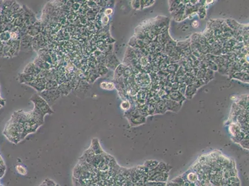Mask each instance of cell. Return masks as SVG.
I'll return each instance as SVG.
<instances>
[{"instance_id": "1", "label": "cell", "mask_w": 249, "mask_h": 186, "mask_svg": "<svg viewBox=\"0 0 249 186\" xmlns=\"http://www.w3.org/2000/svg\"><path fill=\"white\" fill-rule=\"evenodd\" d=\"M30 101L34 104V109L42 115L45 116L46 114H52L53 113V110L49 104L39 94H35L32 95L30 98Z\"/></svg>"}, {"instance_id": "2", "label": "cell", "mask_w": 249, "mask_h": 186, "mask_svg": "<svg viewBox=\"0 0 249 186\" xmlns=\"http://www.w3.org/2000/svg\"><path fill=\"white\" fill-rule=\"evenodd\" d=\"M39 95L44 99L50 106L61 97L60 92L57 90H44L39 93Z\"/></svg>"}, {"instance_id": "3", "label": "cell", "mask_w": 249, "mask_h": 186, "mask_svg": "<svg viewBox=\"0 0 249 186\" xmlns=\"http://www.w3.org/2000/svg\"><path fill=\"white\" fill-rule=\"evenodd\" d=\"M162 101H164V104H165L167 110L169 111H173V112H178L181 106H182V103H179L175 102V101L169 98L168 95H166L165 96L162 97Z\"/></svg>"}, {"instance_id": "4", "label": "cell", "mask_w": 249, "mask_h": 186, "mask_svg": "<svg viewBox=\"0 0 249 186\" xmlns=\"http://www.w3.org/2000/svg\"><path fill=\"white\" fill-rule=\"evenodd\" d=\"M47 80L45 78H37L32 82L28 83L26 84L34 88L36 91L39 93L45 90V84L47 83Z\"/></svg>"}, {"instance_id": "5", "label": "cell", "mask_w": 249, "mask_h": 186, "mask_svg": "<svg viewBox=\"0 0 249 186\" xmlns=\"http://www.w3.org/2000/svg\"><path fill=\"white\" fill-rule=\"evenodd\" d=\"M131 127H136L146 122V117L142 116L138 109V112L135 115L128 118Z\"/></svg>"}, {"instance_id": "6", "label": "cell", "mask_w": 249, "mask_h": 186, "mask_svg": "<svg viewBox=\"0 0 249 186\" xmlns=\"http://www.w3.org/2000/svg\"><path fill=\"white\" fill-rule=\"evenodd\" d=\"M135 81L138 85L142 88H145L146 86L149 85L150 83V78L148 75L145 73L139 72L135 78Z\"/></svg>"}, {"instance_id": "7", "label": "cell", "mask_w": 249, "mask_h": 186, "mask_svg": "<svg viewBox=\"0 0 249 186\" xmlns=\"http://www.w3.org/2000/svg\"><path fill=\"white\" fill-rule=\"evenodd\" d=\"M90 85L87 82H79L78 86L74 89V92H76L77 94H79L78 96L79 98H81V96H85L86 93H87L89 89Z\"/></svg>"}, {"instance_id": "8", "label": "cell", "mask_w": 249, "mask_h": 186, "mask_svg": "<svg viewBox=\"0 0 249 186\" xmlns=\"http://www.w3.org/2000/svg\"><path fill=\"white\" fill-rule=\"evenodd\" d=\"M105 65L106 67L112 70H115L116 68L120 65L117 58L114 55H110L105 59Z\"/></svg>"}, {"instance_id": "9", "label": "cell", "mask_w": 249, "mask_h": 186, "mask_svg": "<svg viewBox=\"0 0 249 186\" xmlns=\"http://www.w3.org/2000/svg\"><path fill=\"white\" fill-rule=\"evenodd\" d=\"M169 177V173L165 172H159L156 173L150 178L148 181L156 182V183H167Z\"/></svg>"}, {"instance_id": "10", "label": "cell", "mask_w": 249, "mask_h": 186, "mask_svg": "<svg viewBox=\"0 0 249 186\" xmlns=\"http://www.w3.org/2000/svg\"><path fill=\"white\" fill-rule=\"evenodd\" d=\"M32 37L29 36V34L23 36L22 38H20V49L23 50V49H29V47H32Z\"/></svg>"}, {"instance_id": "11", "label": "cell", "mask_w": 249, "mask_h": 186, "mask_svg": "<svg viewBox=\"0 0 249 186\" xmlns=\"http://www.w3.org/2000/svg\"><path fill=\"white\" fill-rule=\"evenodd\" d=\"M41 69L39 68L36 65L34 64V63H30L25 67L24 70V73L26 74H30L32 75H35L37 77V75L40 73L41 71Z\"/></svg>"}, {"instance_id": "12", "label": "cell", "mask_w": 249, "mask_h": 186, "mask_svg": "<svg viewBox=\"0 0 249 186\" xmlns=\"http://www.w3.org/2000/svg\"><path fill=\"white\" fill-rule=\"evenodd\" d=\"M57 90L60 92L61 96H66L73 90V88L71 87V85L70 81H65L60 85H58Z\"/></svg>"}, {"instance_id": "13", "label": "cell", "mask_w": 249, "mask_h": 186, "mask_svg": "<svg viewBox=\"0 0 249 186\" xmlns=\"http://www.w3.org/2000/svg\"><path fill=\"white\" fill-rule=\"evenodd\" d=\"M45 45V40L44 37L39 34L33 38L32 40V46L36 50H41L44 48Z\"/></svg>"}, {"instance_id": "14", "label": "cell", "mask_w": 249, "mask_h": 186, "mask_svg": "<svg viewBox=\"0 0 249 186\" xmlns=\"http://www.w3.org/2000/svg\"><path fill=\"white\" fill-rule=\"evenodd\" d=\"M167 95L171 99L179 103H182L185 100V96L181 94L179 91L172 90L170 92L168 93Z\"/></svg>"}, {"instance_id": "15", "label": "cell", "mask_w": 249, "mask_h": 186, "mask_svg": "<svg viewBox=\"0 0 249 186\" xmlns=\"http://www.w3.org/2000/svg\"><path fill=\"white\" fill-rule=\"evenodd\" d=\"M19 81L20 83H24L27 84L28 83L32 82L33 80L37 78V77L35 75H32L30 74H26V73H20L19 75Z\"/></svg>"}, {"instance_id": "16", "label": "cell", "mask_w": 249, "mask_h": 186, "mask_svg": "<svg viewBox=\"0 0 249 186\" xmlns=\"http://www.w3.org/2000/svg\"><path fill=\"white\" fill-rule=\"evenodd\" d=\"M184 176H182V177L185 181H187L193 183H195L198 181V174H196V172L193 171V170L192 171H188L187 173H185Z\"/></svg>"}, {"instance_id": "17", "label": "cell", "mask_w": 249, "mask_h": 186, "mask_svg": "<svg viewBox=\"0 0 249 186\" xmlns=\"http://www.w3.org/2000/svg\"><path fill=\"white\" fill-rule=\"evenodd\" d=\"M33 63H34V64L36 65L41 70H48L50 69V68H51V65L47 62H44V60H42V59L40 58L39 57H37L35 59Z\"/></svg>"}, {"instance_id": "18", "label": "cell", "mask_w": 249, "mask_h": 186, "mask_svg": "<svg viewBox=\"0 0 249 186\" xmlns=\"http://www.w3.org/2000/svg\"><path fill=\"white\" fill-rule=\"evenodd\" d=\"M39 57L41 58L42 60H44V62L49 63L50 65L52 64V59L51 56H50V53L47 51H46V50H45L44 49H41L39 50Z\"/></svg>"}, {"instance_id": "19", "label": "cell", "mask_w": 249, "mask_h": 186, "mask_svg": "<svg viewBox=\"0 0 249 186\" xmlns=\"http://www.w3.org/2000/svg\"><path fill=\"white\" fill-rule=\"evenodd\" d=\"M167 111V110L166 107V105L164 103V101L162 100H161L156 103L155 107V112L154 114H164Z\"/></svg>"}, {"instance_id": "20", "label": "cell", "mask_w": 249, "mask_h": 186, "mask_svg": "<svg viewBox=\"0 0 249 186\" xmlns=\"http://www.w3.org/2000/svg\"><path fill=\"white\" fill-rule=\"evenodd\" d=\"M197 88H196L193 85H192V84L188 85V86H187L184 96L188 99H192L193 96L195 94Z\"/></svg>"}, {"instance_id": "21", "label": "cell", "mask_w": 249, "mask_h": 186, "mask_svg": "<svg viewBox=\"0 0 249 186\" xmlns=\"http://www.w3.org/2000/svg\"><path fill=\"white\" fill-rule=\"evenodd\" d=\"M126 65H123V64H120L118 66L116 69H115V79H118L120 78L122 75H123V71L126 68Z\"/></svg>"}, {"instance_id": "22", "label": "cell", "mask_w": 249, "mask_h": 186, "mask_svg": "<svg viewBox=\"0 0 249 186\" xmlns=\"http://www.w3.org/2000/svg\"><path fill=\"white\" fill-rule=\"evenodd\" d=\"M159 161L156 160H147L145 163L144 166L147 168L149 170H153V169H154L156 166L158 165L159 164Z\"/></svg>"}, {"instance_id": "23", "label": "cell", "mask_w": 249, "mask_h": 186, "mask_svg": "<svg viewBox=\"0 0 249 186\" xmlns=\"http://www.w3.org/2000/svg\"><path fill=\"white\" fill-rule=\"evenodd\" d=\"M58 84L56 81H47L45 84V90H57Z\"/></svg>"}, {"instance_id": "24", "label": "cell", "mask_w": 249, "mask_h": 186, "mask_svg": "<svg viewBox=\"0 0 249 186\" xmlns=\"http://www.w3.org/2000/svg\"><path fill=\"white\" fill-rule=\"evenodd\" d=\"M101 88L106 90H112L115 88V84L112 82H102L100 84Z\"/></svg>"}, {"instance_id": "25", "label": "cell", "mask_w": 249, "mask_h": 186, "mask_svg": "<svg viewBox=\"0 0 249 186\" xmlns=\"http://www.w3.org/2000/svg\"><path fill=\"white\" fill-rule=\"evenodd\" d=\"M213 76H214L213 71L209 69H206V73H205V77L203 79V80L204 82L207 83L213 78Z\"/></svg>"}, {"instance_id": "26", "label": "cell", "mask_w": 249, "mask_h": 186, "mask_svg": "<svg viewBox=\"0 0 249 186\" xmlns=\"http://www.w3.org/2000/svg\"><path fill=\"white\" fill-rule=\"evenodd\" d=\"M203 82L204 81L203 79H199L196 78V77H195L193 78V80L192 85H193L196 88H200L201 86L203 85V84H205Z\"/></svg>"}, {"instance_id": "27", "label": "cell", "mask_w": 249, "mask_h": 186, "mask_svg": "<svg viewBox=\"0 0 249 186\" xmlns=\"http://www.w3.org/2000/svg\"><path fill=\"white\" fill-rule=\"evenodd\" d=\"M206 73V68H202L198 69L196 73V78L199 79H203L205 77Z\"/></svg>"}, {"instance_id": "28", "label": "cell", "mask_w": 249, "mask_h": 186, "mask_svg": "<svg viewBox=\"0 0 249 186\" xmlns=\"http://www.w3.org/2000/svg\"><path fill=\"white\" fill-rule=\"evenodd\" d=\"M166 69L167 70V71H169V73H175V71H177L179 69V65L177 64H171L170 65H168L166 67ZM168 72V73H169Z\"/></svg>"}, {"instance_id": "29", "label": "cell", "mask_w": 249, "mask_h": 186, "mask_svg": "<svg viewBox=\"0 0 249 186\" xmlns=\"http://www.w3.org/2000/svg\"><path fill=\"white\" fill-rule=\"evenodd\" d=\"M239 143L244 148L248 149V135L245 137Z\"/></svg>"}, {"instance_id": "30", "label": "cell", "mask_w": 249, "mask_h": 186, "mask_svg": "<svg viewBox=\"0 0 249 186\" xmlns=\"http://www.w3.org/2000/svg\"><path fill=\"white\" fill-rule=\"evenodd\" d=\"M98 73L99 76H102L105 73H107V67L102 65H99V66L98 67Z\"/></svg>"}, {"instance_id": "31", "label": "cell", "mask_w": 249, "mask_h": 186, "mask_svg": "<svg viewBox=\"0 0 249 186\" xmlns=\"http://www.w3.org/2000/svg\"><path fill=\"white\" fill-rule=\"evenodd\" d=\"M121 108L124 111H128L130 109V103L128 101H124L121 104Z\"/></svg>"}, {"instance_id": "32", "label": "cell", "mask_w": 249, "mask_h": 186, "mask_svg": "<svg viewBox=\"0 0 249 186\" xmlns=\"http://www.w3.org/2000/svg\"><path fill=\"white\" fill-rule=\"evenodd\" d=\"M171 181L174 182V183L177 184L179 186H182L185 181L184 180L182 176H179V177H175V178H174V179H173Z\"/></svg>"}, {"instance_id": "33", "label": "cell", "mask_w": 249, "mask_h": 186, "mask_svg": "<svg viewBox=\"0 0 249 186\" xmlns=\"http://www.w3.org/2000/svg\"><path fill=\"white\" fill-rule=\"evenodd\" d=\"M186 88H187V85L185 83H180L178 91L181 93V94L184 96L185 93V91H186Z\"/></svg>"}, {"instance_id": "34", "label": "cell", "mask_w": 249, "mask_h": 186, "mask_svg": "<svg viewBox=\"0 0 249 186\" xmlns=\"http://www.w3.org/2000/svg\"><path fill=\"white\" fill-rule=\"evenodd\" d=\"M207 161H208L207 156H201L199 158V160H198V163L201 164V166L206 165V164H207Z\"/></svg>"}, {"instance_id": "35", "label": "cell", "mask_w": 249, "mask_h": 186, "mask_svg": "<svg viewBox=\"0 0 249 186\" xmlns=\"http://www.w3.org/2000/svg\"><path fill=\"white\" fill-rule=\"evenodd\" d=\"M141 2H142V3H140L141 8H144V7H147L149 6L152 5L154 3V1H142Z\"/></svg>"}, {"instance_id": "36", "label": "cell", "mask_w": 249, "mask_h": 186, "mask_svg": "<svg viewBox=\"0 0 249 186\" xmlns=\"http://www.w3.org/2000/svg\"><path fill=\"white\" fill-rule=\"evenodd\" d=\"M108 21H109L108 17L107 16H105L104 14L100 19V23L103 25H104V26H105V25H107L108 24Z\"/></svg>"}, {"instance_id": "37", "label": "cell", "mask_w": 249, "mask_h": 186, "mask_svg": "<svg viewBox=\"0 0 249 186\" xmlns=\"http://www.w3.org/2000/svg\"><path fill=\"white\" fill-rule=\"evenodd\" d=\"M207 67H208L209 68V70H218V66H217V65L215 64V63L213 62H212V61H210L209 62V64H208V66Z\"/></svg>"}, {"instance_id": "38", "label": "cell", "mask_w": 249, "mask_h": 186, "mask_svg": "<svg viewBox=\"0 0 249 186\" xmlns=\"http://www.w3.org/2000/svg\"><path fill=\"white\" fill-rule=\"evenodd\" d=\"M112 12H113V10H112V8H107V9H105L104 10V14L105 15V16H108V15L111 14L112 13Z\"/></svg>"}, {"instance_id": "39", "label": "cell", "mask_w": 249, "mask_h": 186, "mask_svg": "<svg viewBox=\"0 0 249 186\" xmlns=\"http://www.w3.org/2000/svg\"><path fill=\"white\" fill-rule=\"evenodd\" d=\"M140 5H141V3H140V1H133L132 3V6L134 9H139V8H139V6Z\"/></svg>"}, {"instance_id": "40", "label": "cell", "mask_w": 249, "mask_h": 186, "mask_svg": "<svg viewBox=\"0 0 249 186\" xmlns=\"http://www.w3.org/2000/svg\"><path fill=\"white\" fill-rule=\"evenodd\" d=\"M182 186H195V183H191V182L185 181H184V183H183Z\"/></svg>"}, {"instance_id": "41", "label": "cell", "mask_w": 249, "mask_h": 186, "mask_svg": "<svg viewBox=\"0 0 249 186\" xmlns=\"http://www.w3.org/2000/svg\"><path fill=\"white\" fill-rule=\"evenodd\" d=\"M166 186H179V185L177 184L174 183V182L170 181V182H169V183H166Z\"/></svg>"}, {"instance_id": "42", "label": "cell", "mask_w": 249, "mask_h": 186, "mask_svg": "<svg viewBox=\"0 0 249 186\" xmlns=\"http://www.w3.org/2000/svg\"><path fill=\"white\" fill-rule=\"evenodd\" d=\"M166 183H156L154 182V186H166Z\"/></svg>"}, {"instance_id": "43", "label": "cell", "mask_w": 249, "mask_h": 186, "mask_svg": "<svg viewBox=\"0 0 249 186\" xmlns=\"http://www.w3.org/2000/svg\"><path fill=\"white\" fill-rule=\"evenodd\" d=\"M4 103H5V101L2 99L1 97H0V108L1 107L2 105H4Z\"/></svg>"}, {"instance_id": "44", "label": "cell", "mask_w": 249, "mask_h": 186, "mask_svg": "<svg viewBox=\"0 0 249 186\" xmlns=\"http://www.w3.org/2000/svg\"><path fill=\"white\" fill-rule=\"evenodd\" d=\"M198 26V23H197V21H194V23H193V27H196Z\"/></svg>"}]
</instances>
